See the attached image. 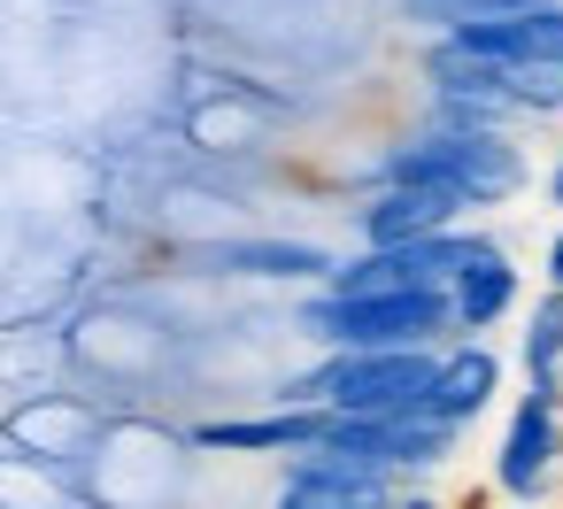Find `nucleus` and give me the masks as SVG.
<instances>
[{
    "label": "nucleus",
    "mask_w": 563,
    "mask_h": 509,
    "mask_svg": "<svg viewBox=\"0 0 563 509\" xmlns=\"http://www.w3.org/2000/svg\"><path fill=\"white\" fill-rule=\"evenodd\" d=\"M386 186H440L463 209H494L525 186V155L501 132H424L386 155Z\"/></svg>",
    "instance_id": "f03ea898"
},
{
    "label": "nucleus",
    "mask_w": 563,
    "mask_h": 509,
    "mask_svg": "<svg viewBox=\"0 0 563 509\" xmlns=\"http://www.w3.org/2000/svg\"><path fill=\"white\" fill-rule=\"evenodd\" d=\"M448 301H455V332H494V324L517 309V263H509L494 240H478V255L455 270Z\"/></svg>",
    "instance_id": "1a4fd4ad"
},
{
    "label": "nucleus",
    "mask_w": 563,
    "mask_h": 509,
    "mask_svg": "<svg viewBox=\"0 0 563 509\" xmlns=\"http://www.w3.org/2000/svg\"><path fill=\"white\" fill-rule=\"evenodd\" d=\"M455 217H463V201L440 193V186H386L363 209V247H409V240L455 232Z\"/></svg>",
    "instance_id": "0eeeda50"
},
{
    "label": "nucleus",
    "mask_w": 563,
    "mask_h": 509,
    "mask_svg": "<svg viewBox=\"0 0 563 509\" xmlns=\"http://www.w3.org/2000/svg\"><path fill=\"white\" fill-rule=\"evenodd\" d=\"M301 332L324 340L332 355L432 347L440 332H455V301H448V286H409V294H371V301H332V294H317V301L301 309Z\"/></svg>",
    "instance_id": "7ed1b4c3"
},
{
    "label": "nucleus",
    "mask_w": 563,
    "mask_h": 509,
    "mask_svg": "<svg viewBox=\"0 0 563 509\" xmlns=\"http://www.w3.org/2000/svg\"><path fill=\"white\" fill-rule=\"evenodd\" d=\"M548 193H555V201H563V163H555V170H548Z\"/></svg>",
    "instance_id": "dca6fc26"
},
{
    "label": "nucleus",
    "mask_w": 563,
    "mask_h": 509,
    "mask_svg": "<svg viewBox=\"0 0 563 509\" xmlns=\"http://www.w3.org/2000/svg\"><path fill=\"white\" fill-rule=\"evenodd\" d=\"M386 509H440V501H432V494H394Z\"/></svg>",
    "instance_id": "2eb2a0df"
},
{
    "label": "nucleus",
    "mask_w": 563,
    "mask_h": 509,
    "mask_svg": "<svg viewBox=\"0 0 563 509\" xmlns=\"http://www.w3.org/2000/svg\"><path fill=\"white\" fill-rule=\"evenodd\" d=\"M455 47L486 55L494 70H525V63H563V0H540V9L494 16V24H463L448 32Z\"/></svg>",
    "instance_id": "39448f33"
},
{
    "label": "nucleus",
    "mask_w": 563,
    "mask_h": 509,
    "mask_svg": "<svg viewBox=\"0 0 563 509\" xmlns=\"http://www.w3.org/2000/svg\"><path fill=\"white\" fill-rule=\"evenodd\" d=\"M494 394H501V355L478 347V340H463V347L440 355V378H432V394H424V417H440V424L463 432L471 417H486Z\"/></svg>",
    "instance_id": "6e6552de"
},
{
    "label": "nucleus",
    "mask_w": 563,
    "mask_h": 509,
    "mask_svg": "<svg viewBox=\"0 0 563 509\" xmlns=\"http://www.w3.org/2000/svg\"><path fill=\"white\" fill-rule=\"evenodd\" d=\"M332 424V409H278V417H217L194 424V447H224V455H301L317 447Z\"/></svg>",
    "instance_id": "423d86ee"
},
{
    "label": "nucleus",
    "mask_w": 563,
    "mask_h": 509,
    "mask_svg": "<svg viewBox=\"0 0 563 509\" xmlns=\"http://www.w3.org/2000/svg\"><path fill=\"white\" fill-rule=\"evenodd\" d=\"M93 432V417L86 409H32V417H16V440H86Z\"/></svg>",
    "instance_id": "ddd939ff"
},
{
    "label": "nucleus",
    "mask_w": 563,
    "mask_h": 509,
    "mask_svg": "<svg viewBox=\"0 0 563 509\" xmlns=\"http://www.w3.org/2000/svg\"><path fill=\"white\" fill-rule=\"evenodd\" d=\"M409 16H424V24H448V32H463V24H494V16H517V9H540V0H401Z\"/></svg>",
    "instance_id": "f8f14e48"
},
{
    "label": "nucleus",
    "mask_w": 563,
    "mask_h": 509,
    "mask_svg": "<svg viewBox=\"0 0 563 509\" xmlns=\"http://www.w3.org/2000/svg\"><path fill=\"white\" fill-rule=\"evenodd\" d=\"M548 286H555V294H563V232H555V240H548Z\"/></svg>",
    "instance_id": "4468645a"
},
{
    "label": "nucleus",
    "mask_w": 563,
    "mask_h": 509,
    "mask_svg": "<svg viewBox=\"0 0 563 509\" xmlns=\"http://www.w3.org/2000/svg\"><path fill=\"white\" fill-rule=\"evenodd\" d=\"M563 471V401L555 394H525L509 409V432L494 447V486L509 501H540Z\"/></svg>",
    "instance_id": "20e7f679"
},
{
    "label": "nucleus",
    "mask_w": 563,
    "mask_h": 509,
    "mask_svg": "<svg viewBox=\"0 0 563 509\" xmlns=\"http://www.w3.org/2000/svg\"><path fill=\"white\" fill-rule=\"evenodd\" d=\"M224 270H247V278H332V255L324 247H294V240H240V247H224Z\"/></svg>",
    "instance_id": "9d476101"
},
{
    "label": "nucleus",
    "mask_w": 563,
    "mask_h": 509,
    "mask_svg": "<svg viewBox=\"0 0 563 509\" xmlns=\"http://www.w3.org/2000/svg\"><path fill=\"white\" fill-rule=\"evenodd\" d=\"M432 378H440V347H371V355H332L317 378L294 386V401L332 417H417Z\"/></svg>",
    "instance_id": "f257e3e1"
},
{
    "label": "nucleus",
    "mask_w": 563,
    "mask_h": 509,
    "mask_svg": "<svg viewBox=\"0 0 563 509\" xmlns=\"http://www.w3.org/2000/svg\"><path fill=\"white\" fill-rule=\"evenodd\" d=\"M463 509H486V501H463Z\"/></svg>",
    "instance_id": "f3484780"
},
{
    "label": "nucleus",
    "mask_w": 563,
    "mask_h": 509,
    "mask_svg": "<svg viewBox=\"0 0 563 509\" xmlns=\"http://www.w3.org/2000/svg\"><path fill=\"white\" fill-rule=\"evenodd\" d=\"M525 378L532 394H555L563 401V294L548 286L540 309H532V332H525Z\"/></svg>",
    "instance_id": "9b49d317"
}]
</instances>
